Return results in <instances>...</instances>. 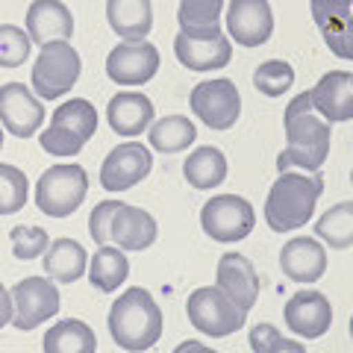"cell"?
Segmentation results:
<instances>
[{
	"mask_svg": "<svg viewBox=\"0 0 353 353\" xmlns=\"http://www.w3.org/2000/svg\"><path fill=\"white\" fill-rule=\"evenodd\" d=\"M106 121L118 136L136 139L153 124V101L141 92H118L106 106Z\"/></svg>",
	"mask_w": 353,
	"mask_h": 353,
	"instance_id": "20",
	"label": "cell"
},
{
	"mask_svg": "<svg viewBox=\"0 0 353 353\" xmlns=\"http://www.w3.org/2000/svg\"><path fill=\"white\" fill-rule=\"evenodd\" d=\"M253 224H256L253 206L239 194H218L201 209L203 233L215 241H241Z\"/></svg>",
	"mask_w": 353,
	"mask_h": 353,
	"instance_id": "10",
	"label": "cell"
},
{
	"mask_svg": "<svg viewBox=\"0 0 353 353\" xmlns=\"http://www.w3.org/2000/svg\"><path fill=\"white\" fill-rule=\"evenodd\" d=\"M185 312H189V321L194 330H201V333L212 336V339L233 336L236 330H241L248 321V312H241L218 285L194 289L189 294V303H185Z\"/></svg>",
	"mask_w": 353,
	"mask_h": 353,
	"instance_id": "7",
	"label": "cell"
},
{
	"mask_svg": "<svg viewBox=\"0 0 353 353\" xmlns=\"http://www.w3.org/2000/svg\"><path fill=\"white\" fill-rule=\"evenodd\" d=\"M159 71V50L150 41H121L106 57V77L118 85H145Z\"/></svg>",
	"mask_w": 353,
	"mask_h": 353,
	"instance_id": "12",
	"label": "cell"
},
{
	"mask_svg": "<svg viewBox=\"0 0 353 353\" xmlns=\"http://www.w3.org/2000/svg\"><path fill=\"white\" fill-rule=\"evenodd\" d=\"M12 327L15 330H36L39 324L50 321L53 315H59L62 301H59V285L48 277H27L12 285Z\"/></svg>",
	"mask_w": 353,
	"mask_h": 353,
	"instance_id": "8",
	"label": "cell"
},
{
	"mask_svg": "<svg viewBox=\"0 0 353 353\" xmlns=\"http://www.w3.org/2000/svg\"><path fill=\"white\" fill-rule=\"evenodd\" d=\"M227 32L241 48H259L274 32V12L268 0H230Z\"/></svg>",
	"mask_w": 353,
	"mask_h": 353,
	"instance_id": "14",
	"label": "cell"
},
{
	"mask_svg": "<svg viewBox=\"0 0 353 353\" xmlns=\"http://www.w3.org/2000/svg\"><path fill=\"white\" fill-rule=\"evenodd\" d=\"M0 148H3V130H0Z\"/></svg>",
	"mask_w": 353,
	"mask_h": 353,
	"instance_id": "42",
	"label": "cell"
},
{
	"mask_svg": "<svg viewBox=\"0 0 353 353\" xmlns=\"http://www.w3.org/2000/svg\"><path fill=\"white\" fill-rule=\"evenodd\" d=\"M194 139H197V130L183 115H165L148 127V141L157 153H180L185 148H192Z\"/></svg>",
	"mask_w": 353,
	"mask_h": 353,
	"instance_id": "27",
	"label": "cell"
},
{
	"mask_svg": "<svg viewBox=\"0 0 353 353\" xmlns=\"http://www.w3.org/2000/svg\"><path fill=\"white\" fill-rule=\"evenodd\" d=\"M118 206H121V201H103L94 206L92 218H88V233H92L97 245H109V241H112V218L118 212Z\"/></svg>",
	"mask_w": 353,
	"mask_h": 353,
	"instance_id": "38",
	"label": "cell"
},
{
	"mask_svg": "<svg viewBox=\"0 0 353 353\" xmlns=\"http://www.w3.org/2000/svg\"><path fill=\"white\" fill-rule=\"evenodd\" d=\"M50 127H59L80 141H88L97 132V109L88 101H83V97H71V101L59 103V109L53 112Z\"/></svg>",
	"mask_w": 353,
	"mask_h": 353,
	"instance_id": "28",
	"label": "cell"
},
{
	"mask_svg": "<svg viewBox=\"0 0 353 353\" xmlns=\"http://www.w3.org/2000/svg\"><path fill=\"white\" fill-rule=\"evenodd\" d=\"M253 353H303V345L294 339H285L274 324H256L250 330Z\"/></svg>",
	"mask_w": 353,
	"mask_h": 353,
	"instance_id": "33",
	"label": "cell"
},
{
	"mask_svg": "<svg viewBox=\"0 0 353 353\" xmlns=\"http://www.w3.org/2000/svg\"><path fill=\"white\" fill-rule=\"evenodd\" d=\"M9 239H12L15 259H21V262H30V259L41 256V253L48 250V245H50V236L44 233L41 227H27V224L15 227L12 233H9Z\"/></svg>",
	"mask_w": 353,
	"mask_h": 353,
	"instance_id": "35",
	"label": "cell"
},
{
	"mask_svg": "<svg viewBox=\"0 0 353 353\" xmlns=\"http://www.w3.org/2000/svg\"><path fill=\"white\" fill-rule=\"evenodd\" d=\"M109 333L124 350H148L162 336V309L148 289H130L109 309Z\"/></svg>",
	"mask_w": 353,
	"mask_h": 353,
	"instance_id": "3",
	"label": "cell"
},
{
	"mask_svg": "<svg viewBox=\"0 0 353 353\" xmlns=\"http://www.w3.org/2000/svg\"><path fill=\"white\" fill-rule=\"evenodd\" d=\"M280 268L294 283H318L327 271V253L312 236H294L280 250Z\"/></svg>",
	"mask_w": 353,
	"mask_h": 353,
	"instance_id": "18",
	"label": "cell"
},
{
	"mask_svg": "<svg viewBox=\"0 0 353 353\" xmlns=\"http://www.w3.org/2000/svg\"><path fill=\"white\" fill-rule=\"evenodd\" d=\"M94 347V330L77 318H62L44 333V353H92Z\"/></svg>",
	"mask_w": 353,
	"mask_h": 353,
	"instance_id": "25",
	"label": "cell"
},
{
	"mask_svg": "<svg viewBox=\"0 0 353 353\" xmlns=\"http://www.w3.org/2000/svg\"><path fill=\"white\" fill-rule=\"evenodd\" d=\"M27 36L39 48L48 41H68L74 36V15L62 0H32L27 9Z\"/></svg>",
	"mask_w": 353,
	"mask_h": 353,
	"instance_id": "19",
	"label": "cell"
},
{
	"mask_svg": "<svg viewBox=\"0 0 353 353\" xmlns=\"http://www.w3.org/2000/svg\"><path fill=\"white\" fill-rule=\"evenodd\" d=\"M253 85L265 97H280L294 85V68L283 59H268L253 71Z\"/></svg>",
	"mask_w": 353,
	"mask_h": 353,
	"instance_id": "31",
	"label": "cell"
},
{
	"mask_svg": "<svg viewBox=\"0 0 353 353\" xmlns=\"http://www.w3.org/2000/svg\"><path fill=\"white\" fill-rule=\"evenodd\" d=\"M218 289L233 301L241 312H250L259 297V274L253 262L241 253H224L218 259Z\"/></svg>",
	"mask_w": 353,
	"mask_h": 353,
	"instance_id": "17",
	"label": "cell"
},
{
	"mask_svg": "<svg viewBox=\"0 0 353 353\" xmlns=\"http://www.w3.org/2000/svg\"><path fill=\"white\" fill-rule=\"evenodd\" d=\"M12 315H15V303H12V294L6 292V285L0 283V330L6 324H12Z\"/></svg>",
	"mask_w": 353,
	"mask_h": 353,
	"instance_id": "40",
	"label": "cell"
},
{
	"mask_svg": "<svg viewBox=\"0 0 353 353\" xmlns=\"http://www.w3.org/2000/svg\"><path fill=\"white\" fill-rule=\"evenodd\" d=\"M324 192L321 171L315 174H297L280 171L277 183L271 185L268 201H265V221L274 233H292V230L309 224L315 212V203Z\"/></svg>",
	"mask_w": 353,
	"mask_h": 353,
	"instance_id": "2",
	"label": "cell"
},
{
	"mask_svg": "<svg viewBox=\"0 0 353 353\" xmlns=\"http://www.w3.org/2000/svg\"><path fill=\"white\" fill-rule=\"evenodd\" d=\"M176 350H201V353H209L201 341H183V345H176Z\"/></svg>",
	"mask_w": 353,
	"mask_h": 353,
	"instance_id": "41",
	"label": "cell"
},
{
	"mask_svg": "<svg viewBox=\"0 0 353 353\" xmlns=\"http://www.w3.org/2000/svg\"><path fill=\"white\" fill-rule=\"evenodd\" d=\"M157 218L130 203H121L112 218V241L121 250H148L157 241Z\"/></svg>",
	"mask_w": 353,
	"mask_h": 353,
	"instance_id": "21",
	"label": "cell"
},
{
	"mask_svg": "<svg viewBox=\"0 0 353 353\" xmlns=\"http://www.w3.org/2000/svg\"><path fill=\"white\" fill-rule=\"evenodd\" d=\"M83 62L68 41H48L41 44L36 65H32V92L41 101H59L68 94L80 80Z\"/></svg>",
	"mask_w": 353,
	"mask_h": 353,
	"instance_id": "5",
	"label": "cell"
},
{
	"mask_svg": "<svg viewBox=\"0 0 353 353\" xmlns=\"http://www.w3.org/2000/svg\"><path fill=\"white\" fill-rule=\"evenodd\" d=\"M312 6V18L318 30H321L327 21H341V18H350V6L353 0H309Z\"/></svg>",
	"mask_w": 353,
	"mask_h": 353,
	"instance_id": "39",
	"label": "cell"
},
{
	"mask_svg": "<svg viewBox=\"0 0 353 353\" xmlns=\"http://www.w3.org/2000/svg\"><path fill=\"white\" fill-rule=\"evenodd\" d=\"M88 265V253L80 241L57 239L44 250V271L53 283H77Z\"/></svg>",
	"mask_w": 353,
	"mask_h": 353,
	"instance_id": "23",
	"label": "cell"
},
{
	"mask_svg": "<svg viewBox=\"0 0 353 353\" xmlns=\"http://www.w3.org/2000/svg\"><path fill=\"white\" fill-rule=\"evenodd\" d=\"M315 236L336 250H347L353 245V203H336L315 224Z\"/></svg>",
	"mask_w": 353,
	"mask_h": 353,
	"instance_id": "29",
	"label": "cell"
},
{
	"mask_svg": "<svg viewBox=\"0 0 353 353\" xmlns=\"http://www.w3.org/2000/svg\"><path fill=\"white\" fill-rule=\"evenodd\" d=\"M174 57L189 71H221L233 59V44L221 24L180 27L174 39Z\"/></svg>",
	"mask_w": 353,
	"mask_h": 353,
	"instance_id": "6",
	"label": "cell"
},
{
	"mask_svg": "<svg viewBox=\"0 0 353 353\" xmlns=\"http://www.w3.org/2000/svg\"><path fill=\"white\" fill-rule=\"evenodd\" d=\"M283 315H285V327L301 339L324 336L330 324H333V306H330L327 294L315 292V289L294 292L289 297V303H285Z\"/></svg>",
	"mask_w": 353,
	"mask_h": 353,
	"instance_id": "15",
	"label": "cell"
},
{
	"mask_svg": "<svg viewBox=\"0 0 353 353\" xmlns=\"http://www.w3.org/2000/svg\"><path fill=\"white\" fill-rule=\"evenodd\" d=\"M106 21L124 41H141L153 30L150 0H106Z\"/></svg>",
	"mask_w": 353,
	"mask_h": 353,
	"instance_id": "22",
	"label": "cell"
},
{
	"mask_svg": "<svg viewBox=\"0 0 353 353\" xmlns=\"http://www.w3.org/2000/svg\"><path fill=\"white\" fill-rule=\"evenodd\" d=\"M183 176L192 189H218L227 180V157L212 145L197 148L189 159L183 162Z\"/></svg>",
	"mask_w": 353,
	"mask_h": 353,
	"instance_id": "24",
	"label": "cell"
},
{
	"mask_svg": "<svg viewBox=\"0 0 353 353\" xmlns=\"http://www.w3.org/2000/svg\"><path fill=\"white\" fill-rule=\"evenodd\" d=\"M44 121V106L24 83H6L0 88V124L15 139H32Z\"/></svg>",
	"mask_w": 353,
	"mask_h": 353,
	"instance_id": "13",
	"label": "cell"
},
{
	"mask_svg": "<svg viewBox=\"0 0 353 353\" xmlns=\"http://www.w3.org/2000/svg\"><path fill=\"white\" fill-rule=\"evenodd\" d=\"M88 194V174L83 165H50L36 183V206L50 218H68Z\"/></svg>",
	"mask_w": 353,
	"mask_h": 353,
	"instance_id": "4",
	"label": "cell"
},
{
	"mask_svg": "<svg viewBox=\"0 0 353 353\" xmlns=\"http://www.w3.org/2000/svg\"><path fill=\"white\" fill-rule=\"evenodd\" d=\"M130 277V259L121 248L97 245V253L88 262V280L97 292H115Z\"/></svg>",
	"mask_w": 353,
	"mask_h": 353,
	"instance_id": "26",
	"label": "cell"
},
{
	"mask_svg": "<svg viewBox=\"0 0 353 353\" xmlns=\"http://www.w3.org/2000/svg\"><path fill=\"white\" fill-rule=\"evenodd\" d=\"M309 101H312L315 112L330 124H347L353 118V74L327 71L309 92Z\"/></svg>",
	"mask_w": 353,
	"mask_h": 353,
	"instance_id": "16",
	"label": "cell"
},
{
	"mask_svg": "<svg viewBox=\"0 0 353 353\" xmlns=\"http://www.w3.org/2000/svg\"><path fill=\"white\" fill-rule=\"evenodd\" d=\"M32 41L27 30L15 24H0V68H21L30 59Z\"/></svg>",
	"mask_w": 353,
	"mask_h": 353,
	"instance_id": "32",
	"label": "cell"
},
{
	"mask_svg": "<svg viewBox=\"0 0 353 353\" xmlns=\"http://www.w3.org/2000/svg\"><path fill=\"white\" fill-rule=\"evenodd\" d=\"M39 145H41V150H48L50 157H77L85 141H80L77 136H71V132H65L59 127H48L39 136Z\"/></svg>",
	"mask_w": 353,
	"mask_h": 353,
	"instance_id": "37",
	"label": "cell"
},
{
	"mask_svg": "<svg viewBox=\"0 0 353 353\" xmlns=\"http://www.w3.org/2000/svg\"><path fill=\"white\" fill-rule=\"evenodd\" d=\"M321 36L327 41V48L333 50L339 59H345V62L353 59V18L327 21L321 27Z\"/></svg>",
	"mask_w": 353,
	"mask_h": 353,
	"instance_id": "36",
	"label": "cell"
},
{
	"mask_svg": "<svg viewBox=\"0 0 353 353\" xmlns=\"http://www.w3.org/2000/svg\"><path fill=\"white\" fill-rule=\"evenodd\" d=\"M285 148L277 157V171H289V168H301V171H321V165L327 162L330 153V121H324L315 112L309 92L294 94V101L285 106Z\"/></svg>",
	"mask_w": 353,
	"mask_h": 353,
	"instance_id": "1",
	"label": "cell"
},
{
	"mask_svg": "<svg viewBox=\"0 0 353 353\" xmlns=\"http://www.w3.org/2000/svg\"><path fill=\"white\" fill-rule=\"evenodd\" d=\"M153 168V153L141 141H124L106 153L101 165V185L106 192H127L139 185Z\"/></svg>",
	"mask_w": 353,
	"mask_h": 353,
	"instance_id": "11",
	"label": "cell"
},
{
	"mask_svg": "<svg viewBox=\"0 0 353 353\" xmlns=\"http://www.w3.org/2000/svg\"><path fill=\"white\" fill-rule=\"evenodd\" d=\"M30 180L15 165H0V215H15L27 206Z\"/></svg>",
	"mask_w": 353,
	"mask_h": 353,
	"instance_id": "30",
	"label": "cell"
},
{
	"mask_svg": "<svg viewBox=\"0 0 353 353\" xmlns=\"http://www.w3.org/2000/svg\"><path fill=\"white\" fill-rule=\"evenodd\" d=\"M192 112L203 121L209 130H230L241 115V97L233 80H203L189 94Z\"/></svg>",
	"mask_w": 353,
	"mask_h": 353,
	"instance_id": "9",
	"label": "cell"
},
{
	"mask_svg": "<svg viewBox=\"0 0 353 353\" xmlns=\"http://www.w3.org/2000/svg\"><path fill=\"white\" fill-rule=\"evenodd\" d=\"M224 12V0H180V27H209L218 24Z\"/></svg>",
	"mask_w": 353,
	"mask_h": 353,
	"instance_id": "34",
	"label": "cell"
}]
</instances>
